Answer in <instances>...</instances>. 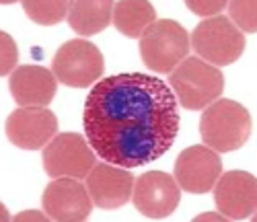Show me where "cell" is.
I'll return each instance as SVG.
<instances>
[{
	"label": "cell",
	"mask_w": 257,
	"mask_h": 222,
	"mask_svg": "<svg viewBox=\"0 0 257 222\" xmlns=\"http://www.w3.org/2000/svg\"><path fill=\"white\" fill-rule=\"evenodd\" d=\"M179 107L163 78L123 72L101 78L84 101L82 128L105 163L138 169L159 161L179 134Z\"/></svg>",
	"instance_id": "1"
},
{
	"label": "cell",
	"mask_w": 257,
	"mask_h": 222,
	"mask_svg": "<svg viewBox=\"0 0 257 222\" xmlns=\"http://www.w3.org/2000/svg\"><path fill=\"white\" fill-rule=\"evenodd\" d=\"M200 134L202 142L216 152L239 150L251 136V116L237 101L216 99L202 114Z\"/></svg>",
	"instance_id": "2"
},
{
	"label": "cell",
	"mask_w": 257,
	"mask_h": 222,
	"mask_svg": "<svg viewBox=\"0 0 257 222\" xmlns=\"http://www.w3.org/2000/svg\"><path fill=\"white\" fill-rule=\"evenodd\" d=\"M169 86L173 88L175 99L179 97L183 109L200 111L222 95L224 76L216 66L191 56L169 74Z\"/></svg>",
	"instance_id": "3"
},
{
	"label": "cell",
	"mask_w": 257,
	"mask_h": 222,
	"mask_svg": "<svg viewBox=\"0 0 257 222\" xmlns=\"http://www.w3.org/2000/svg\"><path fill=\"white\" fill-rule=\"evenodd\" d=\"M189 35L181 23L163 19L144 31L140 37V56L146 68L157 74H171L189 54Z\"/></svg>",
	"instance_id": "4"
},
{
	"label": "cell",
	"mask_w": 257,
	"mask_h": 222,
	"mask_svg": "<svg viewBox=\"0 0 257 222\" xmlns=\"http://www.w3.org/2000/svg\"><path fill=\"white\" fill-rule=\"evenodd\" d=\"M191 48L198 58L212 66H228L237 62L245 52V35L230 23L224 15L210 17L194 29L191 33Z\"/></svg>",
	"instance_id": "5"
},
{
	"label": "cell",
	"mask_w": 257,
	"mask_h": 222,
	"mask_svg": "<svg viewBox=\"0 0 257 222\" xmlns=\"http://www.w3.org/2000/svg\"><path fill=\"white\" fill-rule=\"evenodd\" d=\"M105 70V60L101 50L87 39H70L56 52L52 60V72L58 82L84 88L99 82Z\"/></svg>",
	"instance_id": "6"
},
{
	"label": "cell",
	"mask_w": 257,
	"mask_h": 222,
	"mask_svg": "<svg viewBox=\"0 0 257 222\" xmlns=\"http://www.w3.org/2000/svg\"><path fill=\"white\" fill-rule=\"evenodd\" d=\"M44 169L50 177H74L84 179L95 167V150L91 148L87 136L76 132L56 134L54 140L44 148L41 154Z\"/></svg>",
	"instance_id": "7"
},
{
	"label": "cell",
	"mask_w": 257,
	"mask_h": 222,
	"mask_svg": "<svg viewBox=\"0 0 257 222\" xmlns=\"http://www.w3.org/2000/svg\"><path fill=\"white\" fill-rule=\"evenodd\" d=\"M181 187L173 175L165 171H146L134 181L132 202L136 210L153 220L169 218L179 206Z\"/></svg>",
	"instance_id": "8"
},
{
	"label": "cell",
	"mask_w": 257,
	"mask_h": 222,
	"mask_svg": "<svg viewBox=\"0 0 257 222\" xmlns=\"http://www.w3.org/2000/svg\"><path fill=\"white\" fill-rule=\"evenodd\" d=\"M93 197L89 187L74 177H58L41 195V206L56 222H80L93 212Z\"/></svg>",
	"instance_id": "9"
},
{
	"label": "cell",
	"mask_w": 257,
	"mask_h": 222,
	"mask_svg": "<svg viewBox=\"0 0 257 222\" xmlns=\"http://www.w3.org/2000/svg\"><path fill=\"white\" fill-rule=\"evenodd\" d=\"M222 175V161L206 144L185 148L175 161V181L187 193H208Z\"/></svg>",
	"instance_id": "10"
},
{
	"label": "cell",
	"mask_w": 257,
	"mask_h": 222,
	"mask_svg": "<svg viewBox=\"0 0 257 222\" xmlns=\"http://www.w3.org/2000/svg\"><path fill=\"white\" fill-rule=\"evenodd\" d=\"M9 140L23 150L46 148L58 132V118L48 107H21L7 120Z\"/></svg>",
	"instance_id": "11"
},
{
	"label": "cell",
	"mask_w": 257,
	"mask_h": 222,
	"mask_svg": "<svg viewBox=\"0 0 257 222\" xmlns=\"http://www.w3.org/2000/svg\"><path fill=\"white\" fill-rule=\"evenodd\" d=\"M214 202L228 220L251 218L257 208V181L247 171H226L214 183Z\"/></svg>",
	"instance_id": "12"
},
{
	"label": "cell",
	"mask_w": 257,
	"mask_h": 222,
	"mask_svg": "<svg viewBox=\"0 0 257 222\" xmlns=\"http://www.w3.org/2000/svg\"><path fill=\"white\" fill-rule=\"evenodd\" d=\"M134 181L132 169H123L111 163H99L87 175L89 193L101 210H117L130 202Z\"/></svg>",
	"instance_id": "13"
},
{
	"label": "cell",
	"mask_w": 257,
	"mask_h": 222,
	"mask_svg": "<svg viewBox=\"0 0 257 222\" xmlns=\"http://www.w3.org/2000/svg\"><path fill=\"white\" fill-rule=\"evenodd\" d=\"M11 93L21 107H50L56 97L58 78L44 66L25 64L11 74Z\"/></svg>",
	"instance_id": "14"
},
{
	"label": "cell",
	"mask_w": 257,
	"mask_h": 222,
	"mask_svg": "<svg viewBox=\"0 0 257 222\" xmlns=\"http://www.w3.org/2000/svg\"><path fill=\"white\" fill-rule=\"evenodd\" d=\"M68 25L80 37H91L105 31L113 21V3L109 0H76L68 11Z\"/></svg>",
	"instance_id": "15"
},
{
	"label": "cell",
	"mask_w": 257,
	"mask_h": 222,
	"mask_svg": "<svg viewBox=\"0 0 257 222\" xmlns=\"http://www.w3.org/2000/svg\"><path fill=\"white\" fill-rule=\"evenodd\" d=\"M155 21H157L155 7L146 3V0H121V3L113 7L115 29L130 39H140Z\"/></svg>",
	"instance_id": "16"
},
{
	"label": "cell",
	"mask_w": 257,
	"mask_h": 222,
	"mask_svg": "<svg viewBox=\"0 0 257 222\" xmlns=\"http://www.w3.org/2000/svg\"><path fill=\"white\" fill-rule=\"evenodd\" d=\"M72 3L68 0H60V3H23V11L25 15L37 25L44 27H52L58 25L60 21H64V17H68Z\"/></svg>",
	"instance_id": "17"
},
{
	"label": "cell",
	"mask_w": 257,
	"mask_h": 222,
	"mask_svg": "<svg viewBox=\"0 0 257 222\" xmlns=\"http://www.w3.org/2000/svg\"><path fill=\"white\" fill-rule=\"evenodd\" d=\"M230 13V23L243 35L257 31V3L255 0H234L226 3Z\"/></svg>",
	"instance_id": "18"
},
{
	"label": "cell",
	"mask_w": 257,
	"mask_h": 222,
	"mask_svg": "<svg viewBox=\"0 0 257 222\" xmlns=\"http://www.w3.org/2000/svg\"><path fill=\"white\" fill-rule=\"evenodd\" d=\"M17 62H19V48H17V43L15 39L3 31L0 33V74L3 76H9L13 74L17 68Z\"/></svg>",
	"instance_id": "19"
},
{
	"label": "cell",
	"mask_w": 257,
	"mask_h": 222,
	"mask_svg": "<svg viewBox=\"0 0 257 222\" xmlns=\"http://www.w3.org/2000/svg\"><path fill=\"white\" fill-rule=\"evenodd\" d=\"M185 7L191 13L210 19V17H216L218 13H222L226 9V3L224 0H187Z\"/></svg>",
	"instance_id": "20"
},
{
	"label": "cell",
	"mask_w": 257,
	"mask_h": 222,
	"mask_svg": "<svg viewBox=\"0 0 257 222\" xmlns=\"http://www.w3.org/2000/svg\"><path fill=\"white\" fill-rule=\"evenodd\" d=\"M15 220H19V222H23V220H37V222H46V220H52L48 214H41V212H37V210H25V212H21V214H17L15 216Z\"/></svg>",
	"instance_id": "21"
},
{
	"label": "cell",
	"mask_w": 257,
	"mask_h": 222,
	"mask_svg": "<svg viewBox=\"0 0 257 222\" xmlns=\"http://www.w3.org/2000/svg\"><path fill=\"white\" fill-rule=\"evenodd\" d=\"M204 220H212V222H228V218L220 212H206V214H200L194 218V222H204Z\"/></svg>",
	"instance_id": "22"
}]
</instances>
